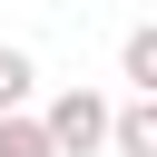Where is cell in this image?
Instances as JSON below:
<instances>
[{
    "mask_svg": "<svg viewBox=\"0 0 157 157\" xmlns=\"http://www.w3.org/2000/svg\"><path fill=\"white\" fill-rule=\"evenodd\" d=\"M118 78H128V88H137V98H157V20H147V29H128V39H118Z\"/></svg>",
    "mask_w": 157,
    "mask_h": 157,
    "instance_id": "2",
    "label": "cell"
},
{
    "mask_svg": "<svg viewBox=\"0 0 157 157\" xmlns=\"http://www.w3.org/2000/svg\"><path fill=\"white\" fill-rule=\"evenodd\" d=\"M0 157H59V147H49V118H39V108H10V118H0Z\"/></svg>",
    "mask_w": 157,
    "mask_h": 157,
    "instance_id": "4",
    "label": "cell"
},
{
    "mask_svg": "<svg viewBox=\"0 0 157 157\" xmlns=\"http://www.w3.org/2000/svg\"><path fill=\"white\" fill-rule=\"evenodd\" d=\"M29 98H39V59L0 39V118H10V108H29Z\"/></svg>",
    "mask_w": 157,
    "mask_h": 157,
    "instance_id": "5",
    "label": "cell"
},
{
    "mask_svg": "<svg viewBox=\"0 0 157 157\" xmlns=\"http://www.w3.org/2000/svg\"><path fill=\"white\" fill-rule=\"evenodd\" d=\"M108 147H118V157H157V98H128L118 128H108Z\"/></svg>",
    "mask_w": 157,
    "mask_h": 157,
    "instance_id": "3",
    "label": "cell"
},
{
    "mask_svg": "<svg viewBox=\"0 0 157 157\" xmlns=\"http://www.w3.org/2000/svg\"><path fill=\"white\" fill-rule=\"evenodd\" d=\"M39 118H49V147H59V157H98L108 128H118V108H108L98 88H59V98H39Z\"/></svg>",
    "mask_w": 157,
    "mask_h": 157,
    "instance_id": "1",
    "label": "cell"
}]
</instances>
